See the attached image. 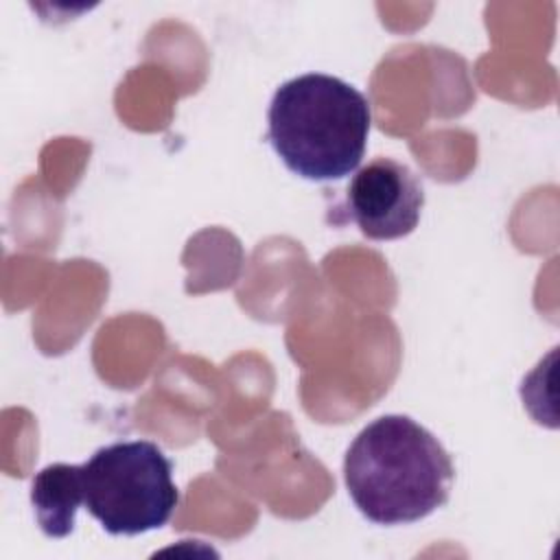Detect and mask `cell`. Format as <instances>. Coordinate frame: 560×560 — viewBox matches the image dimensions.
<instances>
[{
	"mask_svg": "<svg viewBox=\"0 0 560 560\" xmlns=\"http://www.w3.org/2000/svg\"><path fill=\"white\" fill-rule=\"evenodd\" d=\"M424 190L402 162L376 158L359 168L346 188V212L363 236L392 241L407 236L420 221Z\"/></svg>",
	"mask_w": 560,
	"mask_h": 560,
	"instance_id": "cell-4",
	"label": "cell"
},
{
	"mask_svg": "<svg viewBox=\"0 0 560 560\" xmlns=\"http://www.w3.org/2000/svg\"><path fill=\"white\" fill-rule=\"evenodd\" d=\"M455 468L438 438L409 416H381L359 431L343 457L357 510L378 525L416 523L448 501Z\"/></svg>",
	"mask_w": 560,
	"mask_h": 560,
	"instance_id": "cell-1",
	"label": "cell"
},
{
	"mask_svg": "<svg viewBox=\"0 0 560 560\" xmlns=\"http://www.w3.org/2000/svg\"><path fill=\"white\" fill-rule=\"evenodd\" d=\"M83 505L112 536L160 529L179 503L173 462L149 440L114 442L81 464Z\"/></svg>",
	"mask_w": 560,
	"mask_h": 560,
	"instance_id": "cell-3",
	"label": "cell"
},
{
	"mask_svg": "<svg viewBox=\"0 0 560 560\" xmlns=\"http://www.w3.org/2000/svg\"><path fill=\"white\" fill-rule=\"evenodd\" d=\"M267 120L269 142L291 173L332 182L361 164L372 112L370 101L350 83L308 72L276 90Z\"/></svg>",
	"mask_w": 560,
	"mask_h": 560,
	"instance_id": "cell-2",
	"label": "cell"
},
{
	"mask_svg": "<svg viewBox=\"0 0 560 560\" xmlns=\"http://www.w3.org/2000/svg\"><path fill=\"white\" fill-rule=\"evenodd\" d=\"M31 503L39 529L48 538H66L83 505L81 464H50L33 477Z\"/></svg>",
	"mask_w": 560,
	"mask_h": 560,
	"instance_id": "cell-5",
	"label": "cell"
}]
</instances>
